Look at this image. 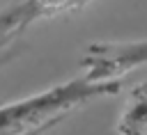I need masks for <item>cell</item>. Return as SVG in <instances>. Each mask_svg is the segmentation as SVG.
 Instances as JSON below:
<instances>
[{
    "mask_svg": "<svg viewBox=\"0 0 147 135\" xmlns=\"http://www.w3.org/2000/svg\"><path fill=\"white\" fill-rule=\"evenodd\" d=\"M119 89L122 80L96 82L85 76H78L32 96L11 103H0V135H39L51 126L60 124L78 108L96 98L115 96Z\"/></svg>",
    "mask_w": 147,
    "mask_h": 135,
    "instance_id": "obj_1",
    "label": "cell"
},
{
    "mask_svg": "<svg viewBox=\"0 0 147 135\" xmlns=\"http://www.w3.org/2000/svg\"><path fill=\"white\" fill-rule=\"evenodd\" d=\"M147 64V39L138 41H94L80 59L83 76L96 82L122 80L133 69Z\"/></svg>",
    "mask_w": 147,
    "mask_h": 135,
    "instance_id": "obj_2",
    "label": "cell"
},
{
    "mask_svg": "<svg viewBox=\"0 0 147 135\" xmlns=\"http://www.w3.org/2000/svg\"><path fill=\"white\" fill-rule=\"evenodd\" d=\"M117 135H147V80L129 92L117 121Z\"/></svg>",
    "mask_w": 147,
    "mask_h": 135,
    "instance_id": "obj_3",
    "label": "cell"
},
{
    "mask_svg": "<svg viewBox=\"0 0 147 135\" xmlns=\"http://www.w3.org/2000/svg\"><path fill=\"white\" fill-rule=\"evenodd\" d=\"M14 39H16V34H2L0 37V69L21 55V48L14 46Z\"/></svg>",
    "mask_w": 147,
    "mask_h": 135,
    "instance_id": "obj_4",
    "label": "cell"
}]
</instances>
